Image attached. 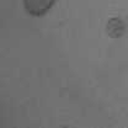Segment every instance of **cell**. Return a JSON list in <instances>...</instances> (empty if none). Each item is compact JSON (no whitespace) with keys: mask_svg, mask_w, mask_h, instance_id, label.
Listing matches in <instances>:
<instances>
[{"mask_svg":"<svg viewBox=\"0 0 128 128\" xmlns=\"http://www.w3.org/2000/svg\"><path fill=\"white\" fill-rule=\"evenodd\" d=\"M56 0H24L25 10L31 16L40 17L46 15L54 5Z\"/></svg>","mask_w":128,"mask_h":128,"instance_id":"1","label":"cell"}]
</instances>
